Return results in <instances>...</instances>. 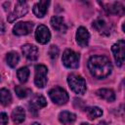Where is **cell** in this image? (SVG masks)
I'll return each mask as SVG.
<instances>
[{"mask_svg":"<svg viewBox=\"0 0 125 125\" xmlns=\"http://www.w3.org/2000/svg\"><path fill=\"white\" fill-rule=\"evenodd\" d=\"M88 68L92 76L103 79L107 77L112 70L110 61L104 56H93L88 61Z\"/></svg>","mask_w":125,"mask_h":125,"instance_id":"cell-1","label":"cell"},{"mask_svg":"<svg viewBox=\"0 0 125 125\" xmlns=\"http://www.w3.org/2000/svg\"><path fill=\"white\" fill-rule=\"evenodd\" d=\"M67 83L70 89L79 95H83L86 92V82L84 78L76 73H71L67 76Z\"/></svg>","mask_w":125,"mask_h":125,"instance_id":"cell-2","label":"cell"},{"mask_svg":"<svg viewBox=\"0 0 125 125\" xmlns=\"http://www.w3.org/2000/svg\"><path fill=\"white\" fill-rule=\"evenodd\" d=\"M79 60L80 56L78 53H75L74 51L70 49H66L62 54V63L67 68H77L79 65Z\"/></svg>","mask_w":125,"mask_h":125,"instance_id":"cell-3","label":"cell"},{"mask_svg":"<svg viewBox=\"0 0 125 125\" xmlns=\"http://www.w3.org/2000/svg\"><path fill=\"white\" fill-rule=\"evenodd\" d=\"M49 97L52 100V102L56 104H64L68 101V94L67 92L61 88V87H55L49 91Z\"/></svg>","mask_w":125,"mask_h":125,"instance_id":"cell-4","label":"cell"},{"mask_svg":"<svg viewBox=\"0 0 125 125\" xmlns=\"http://www.w3.org/2000/svg\"><path fill=\"white\" fill-rule=\"evenodd\" d=\"M27 12H28L27 3L25 1H17L13 12L8 15V18H7L8 21L9 22H13L16 20H18V19L21 18L22 16H24Z\"/></svg>","mask_w":125,"mask_h":125,"instance_id":"cell-5","label":"cell"},{"mask_svg":"<svg viewBox=\"0 0 125 125\" xmlns=\"http://www.w3.org/2000/svg\"><path fill=\"white\" fill-rule=\"evenodd\" d=\"M47 74L48 69L44 64L35 65V75H34V83L38 88H44L47 84Z\"/></svg>","mask_w":125,"mask_h":125,"instance_id":"cell-6","label":"cell"},{"mask_svg":"<svg viewBox=\"0 0 125 125\" xmlns=\"http://www.w3.org/2000/svg\"><path fill=\"white\" fill-rule=\"evenodd\" d=\"M111 51L113 54V58L118 66H121L124 62V55H125V42L124 40H118L115 44L112 45Z\"/></svg>","mask_w":125,"mask_h":125,"instance_id":"cell-7","label":"cell"},{"mask_svg":"<svg viewBox=\"0 0 125 125\" xmlns=\"http://www.w3.org/2000/svg\"><path fill=\"white\" fill-rule=\"evenodd\" d=\"M33 23L30 21H20L13 27V33L17 36H22L29 34L32 31Z\"/></svg>","mask_w":125,"mask_h":125,"instance_id":"cell-8","label":"cell"},{"mask_svg":"<svg viewBox=\"0 0 125 125\" xmlns=\"http://www.w3.org/2000/svg\"><path fill=\"white\" fill-rule=\"evenodd\" d=\"M35 39L40 44H46L51 39V33L48 27L44 24H40L35 31Z\"/></svg>","mask_w":125,"mask_h":125,"instance_id":"cell-9","label":"cell"},{"mask_svg":"<svg viewBox=\"0 0 125 125\" xmlns=\"http://www.w3.org/2000/svg\"><path fill=\"white\" fill-rule=\"evenodd\" d=\"M89 39H90V34L88 30L85 27L80 26L76 32V42L78 43V45L81 47H86L89 43Z\"/></svg>","mask_w":125,"mask_h":125,"instance_id":"cell-10","label":"cell"},{"mask_svg":"<svg viewBox=\"0 0 125 125\" xmlns=\"http://www.w3.org/2000/svg\"><path fill=\"white\" fill-rule=\"evenodd\" d=\"M22 54L29 61H35L38 58V49L32 44H25L21 47Z\"/></svg>","mask_w":125,"mask_h":125,"instance_id":"cell-11","label":"cell"},{"mask_svg":"<svg viewBox=\"0 0 125 125\" xmlns=\"http://www.w3.org/2000/svg\"><path fill=\"white\" fill-rule=\"evenodd\" d=\"M47 105V102H46V99L41 96V95H36L34 96L30 103H29V108H30V111H37L38 109L42 108V107H45Z\"/></svg>","mask_w":125,"mask_h":125,"instance_id":"cell-12","label":"cell"},{"mask_svg":"<svg viewBox=\"0 0 125 125\" xmlns=\"http://www.w3.org/2000/svg\"><path fill=\"white\" fill-rule=\"evenodd\" d=\"M50 23L52 25V27L59 31V32H65L66 29H67V25L64 21V20L62 18V17H59V16H54L51 18V21H50Z\"/></svg>","mask_w":125,"mask_h":125,"instance_id":"cell-13","label":"cell"},{"mask_svg":"<svg viewBox=\"0 0 125 125\" xmlns=\"http://www.w3.org/2000/svg\"><path fill=\"white\" fill-rule=\"evenodd\" d=\"M50 5V1H39L33 6V14L37 18H43L48 10V6Z\"/></svg>","mask_w":125,"mask_h":125,"instance_id":"cell-14","label":"cell"},{"mask_svg":"<svg viewBox=\"0 0 125 125\" xmlns=\"http://www.w3.org/2000/svg\"><path fill=\"white\" fill-rule=\"evenodd\" d=\"M96 94L99 98H101L103 100H105L108 103L114 102V100H115V94L111 89H104V88L99 89V90L96 91Z\"/></svg>","mask_w":125,"mask_h":125,"instance_id":"cell-15","label":"cell"},{"mask_svg":"<svg viewBox=\"0 0 125 125\" xmlns=\"http://www.w3.org/2000/svg\"><path fill=\"white\" fill-rule=\"evenodd\" d=\"M25 118V112L24 109L21 106H17L14 108V110L12 111V120L14 123L16 124H20L21 122H23Z\"/></svg>","mask_w":125,"mask_h":125,"instance_id":"cell-16","label":"cell"},{"mask_svg":"<svg viewBox=\"0 0 125 125\" xmlns=\"http://www.w3.org/2000/svg\"><path fill=\"white\" fill-rule=\"evenodd\" d=\"M76 119V115L69 111H62L59 114V120L63 125H70Z\"/></svg>","mask_w":125,"mask_h":125,"instance_id":"cell-17","label":"cell"},{"mask_svg":"<svg viewBox=\"0 0 125 125\" xmlns=\"http://www.w3.org/2000/svg\"><path fill=\"white\" fill-rule=\"evenodd\" d=\"M104 10L107 13L114 14V15H122L124 13V7L119 2H114L110 5H108V8H105Z\"/></svg>","mask_w":125,"mask_h":125,"instance_id":"cell-18","label":"cell"},{"mask_svg":"<svg viewBox=\"0 0 125 125\" xmlns=\"http://www.w3.org/2000/svg\"><path fill=\"white\" fill-rule=\"evenodd\" d=\"M0 103L4 106H7L12 103V95L8 89H0Z\"/></svg>","mask_w":125,"mask_h":125,"instance_id":"cell-19","label":"cell"},{"mask_svg":"<svg viewBox=\"0 0 125 125\" xmlns=\"http://www.w3.org/2000/svg\"><path fill=\"white\" fill-rule=\"evenodd\" d=\"M20 61V56L17 52H10L6 56V62L7 64L10 67H15Z\"/></svg>","mask_w":125,"mask_h":125,"instance_id":"cell-20","label":"cell"},{"mask_svg":"<svg viewBox=\"0 0 125 125\" xmlns=\"http://www.w3.org/2000/svg\"><path fill=\"white\" fill-rule=\"evenodd\" d=\"M85 111H86L88 117L90 119H92V120L93 119H96V118H98L100 116H102V114H103V110L100 107H98V106H90V107H87L85 109Z\"/></svg>","mask_w":125,"mask_h":125,"instance_id":"cell-21","label":"cell"},{"mask_svg":"<svg viewBox=\"0 0 125 125\" xmlns=\"http://www.w3.org/2000/svg\"><path fill=\"white\" fill-rule=\"evenodd\" d=\"M17 76H18V79L21 83H25L27 81L28 76H29V69L26 66L21 67L17 71Z\"/></svg>","mask_w":125,"mask_h":125,"instance_id":"cell-22","label":"cell"},{"mask_svg":"<svg viewBox=\"0 0 125 125\" xmlns=\"http://www.w3.org/2000/svg\"><path fill=\"white\" fill-rule=\"evenodd\" d=\"M15 91H16V94L19 98H25L29 94H31V90L28 88H25L23 86H16Z\"/></svg>","mask_w":125,"mask_h":125,"instance_id":"cell-23","label":"cell"},{"mask_svg":"<svg viewBox=\"0 0 125 125\" xmlns=\"http://www.w3.org/2000/svg\"><path fill=\"white\" fill-rule=\"evenodd\" d=\"M106 26H107V25H106V22H105L104 20H101V19H99V20H97V21H95L93 22V27H94L96 30L100 31V32H102V30L105 29Z\"/></svg>","mask_w":125,"mask_h":125,"instance_id":"cell-24","label":"cell"},{"mask_svg":"<svg viewBox=\"0 0 125 125\" xmlns=\"http://www.w3.org/2000/svg\"><path fill=\"white\" fill-rule=\"evenodd\" d=\"M48 54H49V56H50L51 59H53V60L54 59H57V57L59 55V48L56 45H52L50 47L49 51H48Z\"/></svg>","mask_w":125,"mask_h":125,"instance_id":"cell-25","label":"cell"},{"mask_svg":"<svg viewBox=\"0 0 125 125\" xmlns=\"http://www.w3.org/2000/svg\"><path fill=\"white\" fill-rule=\"evenodd\" d=\"M8 123V115L5 112L0 113V125H7Z\"/></svg>","mask_w":125,"mask_h":125,"instance_id":"cell-26","label":"cell"},{"mask_svg":"<svg viewBox=\"0 0 125 125\" xmlns=\"http://www.w3.org/2000/svg\"><path fill=\"white\" fill-rule=\"evenodd\" d=\"M4 32H5V24H4V22L0 20V35L3 34Z\"/></svg>","mask_w":125,"mask_h":125,"instance_id":"cell-27","label":"cell"},{"mask_svg":"<svg viewBox=\"0 0 125 125\" xmlns=\"http://www.w3.org/2000/svg\"><path fill=\"white\" fill-rule=\"evenodd\" d=\"M98 125H106V123H105L104 121H101V122H100Z\"/></svg>","mask_w":125,"mask_h":125,"instance_id":"cell-28","label":"cell"},{"mask_svg":"<svg viewBox=\"0 0 125 125\" xmlns=\"http://www.w3.org/2000/svg\"><path fill=\"white\" fill-rule=\"evenodd\" d=\"M31 125H41L40 123H38V122H34V123H32Z\"/></svg>","mask_w":125,"mask_h":125,"instance_id":"cell-29","label":"cell"},{"mask_svg":"<svg viewBox=\"0 0 125 125\" xmlns=\"http://www.w3.org/2000/svg\"><path fill=\"white\" fill-rule=\"evenodd\" d=\"M81 125H91V124H89V123H85V122H83V123H81Z\"/></svg>","mask_w":125,"mask_h":125,"instance_id":"cell-30","label":"cell"}]
</instances>
